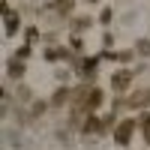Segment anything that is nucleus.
Listing matches in <instances>:
<instances>
[{"label": "nucleus", "instance_id": "nucleus-1", "mask_svg": "<svg viewBox=\"0 0 150 150\" xmlns=\"http://www.w3.org/2000/svg\"><path fill=\"white\" fill-rule=\"evenodd\" d=\"M132 129H135V123H132V120H123L120 126H117V132H114L117 144H129V135H132Z\"/></svg>", "mask_w": 150, "mask_h": 150}, {"label": "nucleus", "instance_id": "nucleus-2", "mask_svg": "<svg viewBox=\"0 0 150 150\" xmlns=\"http://www.w3.org/2000/svg\"><path fill=\"white\" fill-rule=\"evenodd\" d=\"M129 78H132L129 72H114V78H111V87H114L117 93H120V90H126V87H129Z\"/></svg>", "mask_w": 150, "mask_h": 150}, {"label": "nucleus", "instance_id": "nucleus-3", "mask_svg": "<svg viewBox=\"0 0 150 150\" xmlns=\"http://www.w3.org/2000/svg\"><path fill=\"white\" fill-rule=\"evenodd\" d=\"M6 30H9V33L18 30V15H15V12H6Z\"/></svg>", "mask_w": 150, "mask_h": 150}, {"label": "nucleus", "instance_id": "nucleus-4", "mask_svg": "<svg viewBox=\"0 0 150 150\" xmlns=\"http://www.w3.org/2000/svg\"><path fill=\"white\" fill-rule=\"evenodd\" d=\"M147 102H150V93H147V90H144V93H135V96L129 99V105H147Z\"/></svg>", "mask_w": 150, "mask_h": 150}, {"label": "nucleus", "instance_id": "nucleus-5", "mask_svg": "<svg viewBox=\"0 0 150 150\" xmlns=\"http://www.w3.org/2000/svg\"><path fill=\"white\" fill-rule=\"evenodd\" d=\"M21 72H24V66H21V57H18V60H12V63H9V75H12V78H18Z\"/></svg>", "mask_w": 150, "mask_h": 150}, {"label": "nucleus", "instance_id": "nucleus-6", "mask_svg": "<svg viewBox=\"0 0 150 150\" xmlns=\"http://www.w3.org/2000/svg\"><path fill=\"white\" fill-rule=\"evenodd\" d=\"M96 66H99V57H90V60H84V66H81V72H84V75H90V72H93Z\"/></svg>", "mask_w": 150, "mask_h": 150}, {"label": "nucleus", "instance_id": "nucleus-7", "mask_svg": "<svg viewBox=\"0 0 150 150\" xmlns=\"http://www.w3.org/2000/svg\"><path fill=\"white\" fill-rule=\"evenodd\" d=\"M138 54H150V42H138Z\"/></svg>", "mask_w": 150, "mask_h": 150}]
</instances>
